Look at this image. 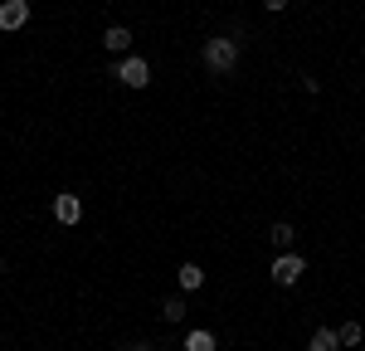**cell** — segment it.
Segmentation results:
<instances>
[{"instance_id": "obj_8", "label": "cell", "mask_w": 365, "mask_h": 351, "mask_svg": "<svg viewBox=\"0 0 365 351\" xmlns=\"http://www.w3.org/2000/svg\"><path fill=\"white\" fill-rule=\"evenodd\" d=\"M336 337H341V347H361V342H365V327H361V322H341Z\"/></svg>"}, {"instance_id": "obj_6", "label": "cell", "mask_w": 365, "mask_h": 351, "mask_svg": "<svg viewBox=\"0 0 365 351\" xmlns=\"http://www.w3.org/2000/svg\"><path fill=\"white\" fill-rule=\"evenodd\" d=\"M103 44H108V54H132V29L113 25L108 34H103Z\"/></svg>"}, {"instance_id": "obj_13", "label": "cell", "mask_w": 365, "mask_h": 351, "mask_svg": "<svg viewBox=\"0 0 365 351\" xmlns=\"http://www.w3.org/2000/svg\"><path fill=\"white\" fill-rule=\"evenodd\" d=\"M263 10H273V15H278V10H287V0H263Z\"/></svg>"}, {"instance_id": "obj_10", "label": "cell", "mask_w": 365, "mask_h": 351, "mask_svg": "<svg viewBox=\"0 0 365 351\" xmlns=\"http://www.w3.org/2000/svg\"><path fill=\"white\" fill-rule=\"evenodd\" d=\"M336 347H341V337H336V332H327V327L312 332V342H307V351H336Z\"/></svg>"}, {"instance_id": "obj_2", "label": "cell", "mask_w": 365, "mask_h": 351, "mask_svg": "<svg viewBox=\"0 0 365 351\" xmlns=\"http://www.w3.org/2000/svg\"><path fill=\"white\" fill-rule=\"evenodd\" d=\"M113 73H117V78H122L127 88H146V83H151V63H146V58H137V54L117 58V63H113Z\"/></svg>"}, {"instance_id": "obj_5", "label": "cell", "mask_w": 365, "mask_h": 351, "mask_svg": "<svg viewBox=\"0 0 365 351\" xmlns=\"http://www.w3.org/2000/svg\"><path fill=\"white\" fill-rule=\"evenodd\" d=\"M54 220L68 230V225H78L83 220V205H78V195H54Z\"/></svg>"}, {"instance_id": "obj_9", "label": "cell", "mask_w": 365, "mask_h": 351, "mask_svg": "<svg viewBox=\"0 0 365 351\" xmlns=\"http://www.w3.org/2000/svg\"><path fill=\"white\" fill-rule=\"evenodd\" d=\"M215 347H220L215 332H190V337H185V351H215Z\"/></svg>"}, {"instance_id": "obj_11", "label": "cell", "mask_w": 365, "mask_h": 351, "mask_svg": "<svg viewBox=\"0 0 365 351\" xmlns=\"http://www.w3.org/2000/svg\"><path fill=\"white\" fill-rule=\"evenodd\" d=\"M161 317L166 322H185V297H166V302H161Z\"/></svg>"}, {"instance_id": "obj_1", "label": "cell", "mask_w": 365, "mask_h": 351, "mask_svg": "<svg viewBox=\"0 0 365 351\" xmlns=\"http://www.w3.org/2000/svg\"><path fill=\"white\" fill-rule=\"evenodd\" d=\"M200 58H205L210 73H234V63H239V39H234V34H210L205 49H200Z\"/></svg>"}, {"instance_id": "obj_7", "label": "cell", "mask_w": 365, "mask_h": 351, "mask_svg": "<svg viewBox=\"0 0 365 351\" xmlns=\"http://www.w3.org/2000/svg\"><path fill=\"white\" fill-rule=\"evenodd\" d=\"M175 283H180V292H195L200 283H205V268H200V263H180V273H175Z\"/></svg>"}, {"instance_id": "obj_4", "label": "cell", "mask_w": 365, "mask_h": 351, "mask_svg": "<svg viewBox=\"0 0 365 351\" xmlns=\"http://www.w3.org/2000/svg\"><path fill=\"white\" fill-rule=\"evenodd\" d=\"M25 25H29V0H0V29L15 34Z\"/></svg>"}, {"instance_id": "obj_3", "label": "cell", "mask_w": 365, "mask_h": 351, "mask_svg": "<svg viewBox=\"0 0 365 351\" xmlns=\"http://www.w3.org/2000/svg\"><path fill=\"white\" fill-rule=\"evenodd\" d=\"M268 273H273V283H278V288H292V283L307 273V259H302V254H278Z\"/></svg>"}, {"instance_id": "obj_14", "label": "cell", "mask_w": 365, "mask_h": 351, "mask_svg": "<svg viewBox=\"0 0 365 351\" xmlns=\"http://www.w3.org/2000/svg\"><path fill=\"white\" fill-rule=\"evenodd\" d=\"M122 351H156L151 342H132V347H122Z\"/></svg>"}, {"instance_id": "obj_12", "label": "cell", "mask_w": 365, "mask_h": 351, "mask_svg": "<svg viewBox=\"0 0 365 351\" xmlns=\"http://www.w3.org/2000/svg\"><path fill=\"white\" fill-rule=\"evenodd\" d=\"M292 239H297V230H292L287 220H278V225H273V244H278V249H292Z\"/></svg>"}]
</instances>
